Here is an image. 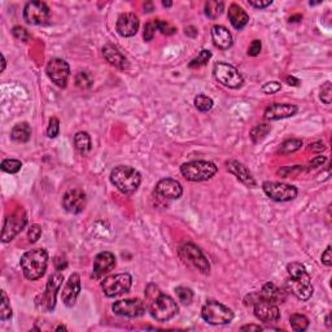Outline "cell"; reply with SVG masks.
<instances>
[{"label": "cell", "instance_id": "cell-1", "mask_svg": "<svg viewBox=\"0 0 332 332\" xmlns=\"http://www.w3.org/2000/svg\"><path fill=\"white\" fill-rule=\"evenodd\" d=\"M21 269L26 279L38 281L44 275L48 266V253L45 249L36 248L25 252L21 257Z\"/></svg>", "mask_w": 332, "mask_h": 332}, {"label": "cell", "instance_id": "cell-2", "mask_svg": "<svg viewBox=\"0 0 332 332\" xmlns=\"http://www.w3.org/2000/svg\"><path fill=\"white\" fill-rule=\"evenodd\" d=\"M110 182L123 195H132L142 183V175L135 168L119 165L110 171Z\"/></svg>", "mask_w": 332, "mask_h": 332}, {"label": "cell", "instance_id": "cell-3", "mask_svg": "<svg viewBox=\"0 0 332 332\" xmlns=\"http://www.w3.org/2000/svg\"><path fill=\"white\" fill-rule=\"evenodd\" d=\"M178 256L182 260V262L188 268L200 271L203 274H209V261L197 245L192 244V243H186V244L181 245L178 249Z\"/></svg>", "mask_w": 332, "mask_h": 332}, {"label": "cell", "instance_id": "cell-4", "mask_svg": "<svg viewBox=\"0 0 332 332\" xmlns=\"http://www.w3.org/2000/svg\"><path fill=\"white\" fill-rule=\"evenodd\" d=\"M218 168L214 162L195 160L186 162L181 166V174L184 179L190 182H204L213 178L217 174Z\"/></svg>", "mask_w": 332, "mask_h": 332}, {"label": "cell", "instance_id": "cell-5", "mask_svg": "<svg viewBox=\"0 0 332 332\" xmlns=\"http://www.w3.org/2000/svg\"><path fill=\"white\" fill-rule=\"evenodd\" d=\"M64 282V275L61 271H56L51 277L48 278V282L45 284V288L42 294L36 297L35 304L36 307L40 310L48 313L52 312L56 307V299H57V294Z\"/></svg>", "mask_w": 332, "mask_h": 332}, {"label": "cell", "instance_id": "cell-6", "mask_svg": "<svg viewBox=\"0 0 332 332\" xmlns=\"http://www.w3.org/2000/svg\"><path fill=\"white\" fill-rule=\"evenodd\" d=\"M148 305L152 318L157 322H168L177 316L178 309H179L174 299H171L169 295H164L161 292L155 299L148 301Z\"/></svg>", "mask_w": 332, "mask_h": 332}, {"label": "cell", "instance_id": "cell-7", "mask_svg": "<svg viewBox=\"0 0 332 332\" xmlns=\"http://www.w3.org/2000/svg\"><path fill=\"white\" fill-rule=\"evenodd\" d=\"M201 317L209 325L221 326V325H227L234 320V312L220 301L208 300L201 309Z\"/></svg>", "mask_w": 332, "mask_h": 332}, {"label": "cell", "instance_id": "cell-8", "mask_svg": "<svg viewBox=\"0 0 332 332\" xmlns=\"http://www.w3.org/2000/svg\"><path fill=\"white\" fill-rule=\"evenodd\" d=\"M213 74L218 83L232 90H238L244 83L243 75L239 73L238 69L227 62H216L213 66Z\"/></svg>", "mask_w": 332, "mask_h": 332}, {"label": "cell", "instance_id": "cell-9", "mask_svg": "<svg viewBox=\"0 0 332 332\" xmlns=\"http://www.w3.org/2000/svg\"><path fill=\"white\" fill-rule=\"evenodd\" d=\"M132 284V277L129 273L110 275L101 281L100 287L107 297H116L129 292Z\"/></svg>", "mask_w": 332, "mask_h": 332}, {"label": "cell", "instance_id": "cell-10", "mask_svg": "<svg viewBox=\"0 0 332 332\" xmlns=\"http://www.w3.org/2000/svg\"><path fill=\"white\" fill-rule=\"evenodd\" d=\"M262 190L268 197L277 203H287V201L296 199L299 191L295 186L281 182H264Z\"/></svg>", "mask_w": 332, "mask_h": 332}, {"label": "cell", "instance_id": "cell-11", "mask_svg": "<svg viewBox=\"0 0 332 332\" xmlns=\"http://www.w3.org/2000/svg\"><path fill=\"white\" fill-rule=\"evenodd\" d=\"M27 223V216H26L25 210L17 209L14 213L8 216L4 221L3 226V234H1V242L8 243L16 238L19 232L22 231L23 227Z\"/></svg>", "mask_w": 332, "mask_h": 332}, {"label": "cell", "instance_id": "cell-12", "mask_svg": "<svg viewBox=\"0 0 332 332\" xmlns=\"http://www.w3.org/2000/svg\"><path fill=\"white\" fill-rule=\"evenodd\" d=\"M147 305L140 299H127L119 300L112 305L113 313L125 318H139L144 316Z\"/></svg>", "mask_w": 332, "mask_h": 332}, {"label": "cell", "instance_id": "cell-13", "mask_svg": "<svg viewBox=\"0 0 332 332\" xmlns=\"http://www.w3.org/2000/svg\"><path fill=\"white\" fill-rule=\"evenodd\" d=\"M49 16L51 10L44 1H29L23 8V19L29 25H44Z\"/></svg>", "mask_w": 332, "mask_h": 332}, {"label": "cell", "instance_id": "cell-14", "mask_svg": "<svg viewBox=\"0 0 332 332\" xmlns=\"http://www.w3.org/2000/svg\"><path fill=\"white\" fill-rule=\"evenodd\" d=\"M45 73L56 86L61 88L66 87L68 79L70 77V68H69V64L65 60H62V58L49 60L47 68H45Z\"/></svg>", "mask_w": 332, "mask_h": 332}, {"label": "cell", "instance_id": "cell-15", "mask_svg": "<svg viewBox=\"0 0 332 332\" xmlns=\"http://www.w3.org/2000/svg\"><path fill=\"white\" fill-rule=\"evenodd\" d=\"M62 208L70 214L82 213L86 208V194L81 188H70L62 196Z\"/></svg>", "mask_w": 332, "mask_h": 332}, {"label": "cell", "instance_id": "cell-16", "mask_svg": "<svg viewBox=\"0 0 332 332\" xmlns=\"http://www.w3.org/2000/svg\"><path fill=\"white\" fill-rule=\"evenodd\" d=\"M253 310H255L256 318L264 323L278 322L281 320V310L277 304H273L270 301L258 300L253 305Z\"/></svg>", "mask_w": 332, "mask_h": 332}, {"label": "cell", "instance_id": "cell-17", "mask_svg": "<svg viewBox=\"0 0 332 332\" xmlns=\"http://www.w3.org/2000/svg\"><path fill=\"white\" fill-rule=\"evenodd\" d=\"M156 195L168 199V200H178L183 195V187L175 179L171 178H164L161 181H158L155 188Z\"/></svg>", "mask_w": 332, "mask_h": 332}, {"label": "cell", "instance_id": "cell-18", "mask_svg": "<svg viewBox=\"0 0 332 332\" xmlns=\"http://www.w3.org/2000/svg\"><path fill=\"white\" fill-rule=\"evenodd\" d=\"M226 168H227L229 173L236 177V179L239 182H242L244 186L249 188L257 187V182H256L255 177L243 162L236 161V160H230V161L226 162Z\"/></svg>", "mask_w": 332, "mask_h": 332}, {"label": "cell", "instance_id": "cell-19", "mask_svg": "<svg viewBox=\"0 0 332 332\" xmlns=\"http://www.w3.org/2000/svg\"><path fill=\"white\" fill-rule=\"evenodd\" d=\"M79 294H81V277L78 273H73L62 288V303L68 308H73L77 303Z\"/></svg>", "mask_w": 332, "mask_h": 332}, {"label": "cell", "instance_id": "cell-20", "mask_svg": "<svg viewBox=\"0 0 332 332\" xmlns=\"http://www.w3.org/2000/svg\"><path fill=\"white\" fill-rule=\"evenodd\" d=\"M140 21L135 13H122L116 22V30L121 36L130 38L138 32Z\"/></svg>", "mask_w": 332, "mask_h": 332}, {"label": "cell", "instance_id": "cell-21", "mask_svg": "<svg viewBox=\"0 0 332 332\" xmlns=\"http://www.w3.org/2000/svg\"><path fill=\"white\" fill-rule=\"evenodd\" d=\"M299 108L294 104H281L274 103L270 104L266 109H265L264 117L268 121H279V119L290 118L294 117L297 113Z\"/></svg>", "mask_w": 332, "mask_h": 332}, {"label": "cell", "instance_id": "cell-22", "mask_svg": "<svg viewBox=\"0 0 332 332\" xmlns=\"http://www.w3.org/2000/svg\"><path fill=\"white\" fill-rule=\"evenodd\" d=\"M116 266V256L112 252H100L94 260V270L92 277L95 279H100L103 275L108 274Z\"/></svg>", "mask_w": 332, "mask_h": 332}, {"label": "cell", "instance_id": "cell-23", "mask_svg": "<svg viewBox=\"0 0 332 332\" xmlns=\"http://www.w3.org/2000/svg\"><path fill=\"white\" fill-rule=\"evenodd\" d=\"M103 56L110 65L116 66L117 69L125 70V69L129 68V60L126 58V56L123 55L122 52L117 48L116 45L113 44L104 45Z\"/></svg>", "mask_w": 332, "mask_h": 332}, {"label": "cell", "instance_id": "cell-24", "mask_svg": "<svg viewBox=\"0 0 332 332\" xmlns=\"http://www.w3.org/2000/svg\"><path fill=\"white\" fill-rule=\"evenodd\" d=\"M260 300H266L270 301L273 304H282L286 301V292L281 288H278L274 283L268 282V283L264 284V287L260 292H257Z\"/></svg>", "mask_w": 332, "mask_h": 332}, {"label": "cell", "instance_id": "cell-25", "mask_svg": "<svg viewBox=\"0 0 332 332\" xmlns=\"http://www.w3.org/2000/svg\"><path fill=\"white\" fill-rule=\"evenodd\" d=\"M212 39L214 45L220 49H229L232 47V35L229 30L222 25H214L212 27Z\"/></svg>", "mask_w": 332, "mask_h": 332}, {"label": "cell", "instance_id": "cell-26", "mask_svg": "<svg viewBox=\"0 0 332 332\" xmlns=\"http://www.w3.org/2000/svg\"><path fill=\"white\" fill-rule=\"evenodd\" d=\"M227 16H229L230 22H231V25L234 26V29L236 30L244 29L245 26H247V23L249 22L248 13L245 12L242 6L238 5V4L235 3H232L231 5L229 6V13H227Z\"/></svg>", "mask_w": 332, "mask_h": 332}, {"label": "cell", "instance_id": "cell-27", "mask_svg": "<svg viewBox=\"0 0 332 332\" xmlns=\"http://www.w3.org/2000/svg\"><path fill=\"white\" fill-rule=\"evenodd\" d=\"M288 284H290L292 294H294L299 300L308 301L312 299V296H313L314 288L312 284L301 283V282L294 281V279H290V281H288Z\"/></svg>", "mask_w": 332, "mask_h": 332}, {"label": "cell", "instance_id": "cell-28", "mask_svg": "<svg viewBox=\"0 0 332 332\" xmlns=\"http://www.w3.org/2000/svg\"><path fill=\"white\" fill-rule=\"evenodd\" d=\"M287 271L288 275H290V279L301 282V283L312 284V278H310L309 273L307 271L305 266L300 264V262H291V264H288Z\"/></svg>", "mask_w": 332, "mask_h": 332}, {"label": "cell", "instance_id": "cell-29", "mask_svg": "<svg viewBox=\"0 0 332 332\" xmlns=\"http://www.w3.org/2000/svg\"><path fill=\"white\" fill-rule=\"evenodd\" d=\"M30 136H31V127L27 122L17 123L10 131V138L17 143L29 142Z\"/></svg>", "mask_w": 332, "mask_h": 332}, {"label": "cell", "instance_id": "cell-30", "mask_svg": "<svg viewBox=\"0 0 332 332\" xmlns=\"http://www.w3.org/2000/svg\"><path fill=\"white\" fill-rule=\"evenodd\" d=\"M74 145L82 156H86L90 153L92 144H91V138L88 135V132L86 131H79L74 135Z\"/></svg>", "mask_w": 332, "mask_h": 332}, {"label": "cell", "instance_id": "cell-31", "mask_svg": "<svg viewBox=\"0 0 332 332\" xmlns=\"http://www.w3.org/2000/svg\"><path fill=\"white\" fill-rule=\"evenodd\" d=\"M204 10H205L207 17H209L210 19H216L222 16L223 10H225V4L223 1H218V0H210L205 3Z\"/></svg>", "mask_w": 332, "mask_h": 332}, {"label": "cell", "instance_id": "cell-32", "mask_svg": "<svg viewBox=\"0 0 332 332\" xmlns=\"http://www.w3.org/2000/svg\"><path fill=\"white\" fill-rule=\"evenodd\" d=\"M270 131L271 126L269 125V123H258V125H256L255 127L251 130L249 136H251L253 143H260L270 134Z\"/></svg>", "mask_w": 332, "mask_h": 332}, {"label": "cell", "instance_id": "cell-33", "mask_svg": "<svg viewBox=\"0 0 332 332\" xmlns=\"http://www.w3.org/2000/svg\"><path fill=\"white\" fill-rule=\"evenodd\" d=\"M290 323L291 327L295 330V331L303 332L309 327V320H308L307 316H304V314H292L290 318Z\"/></svg>", "mask_w": 332, "mask_h": 332}, {"label": "cell", "instance_id": "cell-34", "mask_svg": "<svg viewBox=\"0 0 332 332\" xmlns=\"http://www.w3.org/2000/svg\"><path fill=\"white\" fill-rule=\"evenodd\" d=\"M210 57H212V52H210L209 49H203V51L199 52V55H197L196 57L191 60L190 64H188V68L190 69L201 68V66L208 64Z\"/></svg>", "mask_w": 332, "mask_h": 332}, {"label": "cell", "instance_id": "cell-35", "mask_svg": "<svg viewBox=\"0 0 332 332\" xmlns=\"http://www.w3.org/2000/svg\"><path fill=\"white\" fill-rule=\"evenodd\" d=\"M194 104L195 108H196L197 110H200V112H209V110L213 108L214 101L212 97L207 96V95L204 94H200L195 97Z\"/></svg>", "mask_w": 332, "mask_h": 332}, {"label": "cell", "instance_id": "cell-36", "mask_svg": "<svg viewBox=\"0 0 332 332\" xmlns=\"http://www.w3.org/2000/svg\"><path fill=\"white\" fill-rule=\"evenodd\" d=\"M75 84L81 90H88L94 84V78H92L91 73H88V71H79L75 75Z\"/></svg>", "mask_w": 332, "mask_h": 332}, {"label": "cell", "instance_id": "cell-37", "mask_svg": "<svg viewBox=\"0 0 332 332\" xmlns=\"http://www.w3.org/2000/svg\"><path fill=\"white\" fill-rule=\"evenodd\" d=\"M301 147H303V140H300V139H290V140H286L282 144L279 152H281L282 155H290V153H294V152L301 149Z\"/></svg>", "mask_w": 332, "mask_h": 332}, {"label": "cell", "instance_id": "cell-38", "mask_svg": "<svg viewBox=\"0 0 332 332\" xmlns=\"http://www.w3.org/2000/svg\"><path fill=\"white\" fill-rule=\"evenodd\" d=\"M12 308L6 296L5 291H1V304H0V320L8 321L12 318Z\"/></svg>", "mask_w": 332, "mask_h": 332}, {"label": "cell", "instance_id": "cell-39", "mask_svg": "<svg viewBox=\"0 0 332 332\" xmlns=\"http://www.w3.org/2000/svg\"><path fill=\"white\" fill-rule=\"evenodd\" d=\"M21 161L18 160H14V158H6V160H3L1 161V165H0V168L1 170L5 171V173H9V174H16L21 170Z\"/></svg>", "mask_w": 332, "mask_h": 332}, {"label": "cell", "instance_id": "cell-40", "mask_svg": "<svg viewBox=\"0 0 332 332\" xmlns=\"http://www.w3.org/2000/svg\"><path fill=\"white\" fill-rule=\"evenodd\" d=\"M157 30V19H152V21H148V22L145 23L144 31H143V38H144L145 42H151L152 39L155 38V34Z\"/></svg>", "mask_w": 332, "mask_h": 332}, {"label": "cell", "instance_id": "cell-41", "mask_svg": "<svg viewBox=\"0 0 332 332\" xmlns=\"http://www.w3.org/2000/svg\"><path fill=\"white\" fill-rule=\"evenodd\" d=\"M175 294L179 301L183 304H191V301L194 300V292L191 288L187 287H177L175 288Z\"/></svg>", "mask_w": 332, "mask_h": 332}, {"label": "cell", "instance_id": "cell-42", "mask_svg": "<svg viewBox=\"0 0 332 332\" xmlns=\"http://www.w3.org/2000/svg\"><path fill=\"white\" fill-rule=\"evenodd\" d=\"M58 132H60V121L56 117H52L47 127V136L53 139L58 135Z\"/></svg>", "mask_w": 332, "mask_h": 332}, {"label": "cell", "instance_id": "cell-43", "mask_svg": "<svg viewBox=\"0 0 332 332\" xmlns=\"http://www.w3.org/2000/svg\"><path fill=\"white\" fill-rule=\"evenodd\" d=\"M331 96H332V86H331V82L327 81L326 83L323 84L322 87H321V94H320V97L321 100L323 101L325 104H331Z\"/></svg>", "mask_w": 332, "mask_h": 332}, {"label": "cell", "instance_id": "cell-44", "mask_svg": "<svg viewBox=\"0 0 332 332\" xmlns=\"http://www.w3.org/2000/svg\"><path fill=\"white\" fill-rule=\"evenodd\" d=\"M157 27L158 31H161L165 35H173L177 31L174 26H171L168 21H164V19H157Z\"/></svg>", "mask_w": 332, "mask_h": 332}, {"label": "cell", "instance_id": "cell-45", "mask_svg": "<svg viewBox=\"0 0 332 332\" xmlns=\"http://www.w3.org/2000/svg\"><path fill=\"white\" fill-rule=\"evenodd\" d=\"M12 34L14 38L18 39V40H21V42H29V39H30L29 32H27V30L26 29L21 27V26H14V27L12 29Z\"/></svg>", "mask_w": 332, "mask_h": 332}, {"label": "cell", "instance_id": "cell-46", "mask_svg": "<svg viewBox=\"0 0 332 332\" xmlns=\"http://www.w3.org/2000/svg\"><path fill=\"white\" fill-rule=\"evenodd\" d=\"M42 235V227L39 225H32L27 231V239L30 243H36Z\"/></svg>", "mask_w": 332, "mask_h": 332}, {"label": "cell", "instance_id": "cell-47", "mask_svg": "<svg viewBox=\"0 0 332 332\" xmlns=\"http://www.w3.org/2000/svg\"><path fill=\"white\" fill-rule=\"evenodd\" d=\"M282 90V84L279 82H268V83H265L264 86L261 87V91L264 94H277L278 91Z\"/></svg>", "mask_w": 332, "mask_h": 332}, {"label": "cell", "instance_id": "cell-48", "mask_svg": "<svg viewBox=\"0 0 332 332\" xmlns=\"http://www.w3.org/2000/svg\"><path fill=\"white\" fill-rule=\"evenodd\" d=\"M261 49H262L261 40L256 39V40H253V42L251 43V45H249L248 55L252 56V57H256V56H258L261 53Z\"/></svg>", "mask_w": 332, "mask_h": 332}, {"label": "cell", "instance_id": "cell-49", "mask_svg": "<svg viewBox=\"0 0 332 332\" xmlns=\"http://www.w3.org/2000/svg\"><path fill=\"white\" fill-rule=\"evenodd\" d=\"M321 261H322V264L325 265V266H327V268H330L332 265V255H331V245H329L326 249H325V252L322 253V257H321Z\"/></svg>", "mask_w": 332, "mask_h": 332}, {"label": "cell", "instance_id": "cell-50", "mask_svg": "<svg viewBox=\"0 0 332 332\" xmlns=\"http://www.w3.org/2000/svg\"><path fill=\"white\" fill-rule=\"evenodd\" d=\"M249 5H252L253 8H257V9H264V8H268L269 5L273 4L271 0H249L248 1Z\"/></svg>", "mask_w": 332, "mask_h": 332}, {"label": "cell", "instance_id": "cell-51", "mask_svg": "<svg viewBox=\"0 0 332 332\" xmlns=\"http://www.w3.org/2000/svg\"><path fill=\"white\" fill-rule=\"evenodd\" d=\"M327 161L326 156H317V157H314L312 161L309 162V169H314V168H318V166H322L325 162Z\"/></svg>", "mask_w": 332, "mask_h": 332}, {"label": "cell", "instance_id": "cell-52", "mask_svg": "<svg viewBox=\"0 0 332 332\" xmlns=\"http://www.w3.org/2000/svg\"><path fill=\"white\" fill-rule=\"evenodd\" d=\"M309 149L310 151L313 152H322L325 151V144H323L322 142H316V143H312V144H309Z\"/></svg>", "mask_w": 332, "mask_h": 332}, {"label": "cell", "instance_id": "cell-53", "mask_svg": "<svg viewBox=\"0 0 332 332\" xmlns=\"http://www.w3.org/2000/svg\"><path fill=\"white\" fill-rule=\"evenodd\" d=\"M55 266H56V270L61 271V270H64V269H66V266H68V262L65 261V260H61V258H56Z\"/></svg>", "mask_w": 332, "mask_h": 332}, {"label": "cell", "instance_id": "cell-54", "mask_svg": "<svg viewBox=\"0 0 332 332\" xmlns=\"http://www.w3.org/2000/svg\"><path fill=\"white\" fill-rule=\"evenodd\" d=\"M242 331H262V327L258 326V325H247V326L240 327Z\"/></svg>", "mask_w": 332, "mask_h": 332}, {"label": "cell", "instance_id": "cell-55", "mask_svg": "<svg viewBox=\"0 0 332 332\" xmlns=\"http://www.w3.org/2000/svg\"><path fill=\"white\" fill-rule=\"evenodd\" d=\"M286 81H287V83L290 84V86H299V83H300V81H299L297 78L292 77V75H288V77L286 78Z\"/></svg>", "mask_w": 332, "mask_h": 332}, {"label": "cell", "instance_id": "cell-56", "mask_svg": "<svg viewBox=\"0 0 332 332\" xmlns=\"http://www.w3.org/2000/svg\"><path fill=\"white\" fill-rule=\"evenodd\" d=\"M144 9H145V12H152V9H153V4L152 3L144 4Z\"/></svg>", "mask_w": 332, "mask_h": 332}, {"label": "cell", "instance_id": "cell-57", "mask_svg": "<svg viewBox=\"0 0 332 332\" xmlns=\"http://www.w3.org/2000/svg\"><path fill=\"white\" fill-rule=\"evenodd\" d=\"M303 17L301 16H295V17H291L290 18V22H295V19H301Z\"/></svg>", "mask_w": 332, "mask_h": 332}, {"label": "cell", "instance_id": "cell-58", "mask_svg": "<svg viewBox=\"0 0 332 332\" xmlns=\"http://www.w3.org/2000/svg\"><path fill=\"white\" fill-rule=\"evenodd\" d=\"M162 5L168 6V8H169V6L173 5V3H171V1H162Z\"/></svg>", "mask_w": 332, "mask_h": 332}, {"label": "cell", "instance_id": "cell-59", "mask_svg": "<svg viewBox=\"0 0 332 332\" xmlns=\"http://www.w3.org/2000/svg\"><path fill=\"white\" fill-rule=\"evenodd\" d=\"M66 331V327L65 326H58V327H56V331Z\"/></svg>", "mask_w": 332, "mask_h": 332}, {"label": "cell", "instance_id": "cell-60", "mask_svg": "<svg viewBox=\"0 0 332 332\" xmlns=\"http://www.w3.org/2000/svg\"><path fill=\"white\" fill-rule=\"evenodd\" d=\"M326 325H327V327H331V322H330V316L326 317Z\"/></svg>", "mask_w": 332, "mask_h": 332}, {"label": "cell", "instance_id": "cell-61", "mask_svg": "<svg viewBox=\"0 0 332 332\" xmlns=\"http://www.w3.org/2000/svg\"><path fill=\"white\" fill-rule=\"evenodd\" d=\"M1 58H3V68H1V70H4V69H5V57L1 55Z\"/></svg>", "mask_w": 332, "mask_h": 332}]
</instances>
